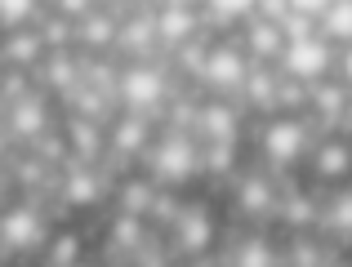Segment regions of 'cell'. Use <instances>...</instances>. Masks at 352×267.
I'll use <instances>...</instances> for the list:
<instances>
[{
  "mask_svg": "<svg viewBox=\"0 0 352 267\" xmlns=\"http://www.w3.org/2000/svg\"><path fill=\"white\" fill-rule=\"evenodd\" d=\"M303 147H308V130L294 116H281V121H272L263 130V152L272 165H294L303 156Z\"/></svg>",
  "mask_w": 352,
  "mask_h": 267,
  "instance_id": "obj_2",
  "label": "cell"
},
{
  "mask_svg": "<svg viewBox=\"0 0 352 267\" xmlns=\"http://www.w3.org/2000/svg\"><path fill=\"white\" fill-rule=\"evenodd\" d=\"M281 67L290 80H299V85H317V80H326V71L335 67V54H330V40L326 36H294V40H285L281 49Z\"/></svg>",
  "mask_w": 352,
  "mask_h": 267,
  "instance_id": "obj_1",
  "label": "cell"
},
{
  "mask_svg": "<svg viewBox=\"0 0 352 267\" xmlns=\"http://www.w3.org/2000/svg\"><path fill=\"white\" fill-rule=\"evenodd\" d=\"M41 0H0V27H23Z\"/></svg>",
  "mask_w": 352,
  "mask_h": 267,
  "instance_id": "obj_19",
  "label": "cell"
},
{
  "mask_svg": "<svg viewBox=\"0 0 352 267\" xmlns=\"http://www.w3.org/2000/svg\"><path fill=\"white\" fill-rule=\"evenodd\" d=\"M156 174H161L165 183H183L192 170H197V147L188 143V138H165L161 147H156Z\"/></svg>",
  "mask_w": 352,
  "mask_h": 267,
  "instance_id": "obj_7",
  "label": "cell"
},
{
  "mask_svg": "<svg viewBox=\"0 0 352 267\" xmlns=\"http://www.w3.org/2000/svg\"><path fill=\"white\" fill-rule=\"evenodd\" d=\"M80 36H85V45H94V49H103L107 40H116V27L107 23L103 14H94V9H89V14H85V32H80Z\"/></svg>",
  "mask_w": 352,
  "mask_h": 267,
  "instance_id": "obj_17",
  "label": "cell"
},
{
  "mask_svg": "<svg viewBox=\"0 0 352 267\" xmlns=\"http://www.w3.org/2000/svg\"><path fill=\"white\" fill-rule=\"evenodd\" d=\"M50 76H54V85H67V80L76 76V67H67V62L58 58V62H54V67H50Z\"/></svg>",
  "mask_w": 352,
  "mask_h": 267,
  "instance_id": "obj_29",
  "label": "cell"
},
{
  "mask_svg": "<svg viewBox=\"0 0 352 267\" xmlns=\"http://www.w3.org/2000/svg\"><path fill=\"white\" fill-rule=\"evenodd\" d=\"M206 5L214 9L219 18H245V14H254L258 0H206Z\"/></svg>",
  "mask_w": 352,
  "mask_h": 267,
  "instance_id": "obj_22",
  "label": "cell"
},
{
  "mask_svg": "<svg viewBox=\"0 0 352 267\" xmlns=\"http://www.w3.org/2000/svg\"><path fill=\"white\" fill-rule=\"evenodd\" d=\"M210 236H214V227H210V218L201 214V209H188V214L179 218V245L183 250H206Z\"/></svg>",
  "mask_w": 352,
  "mask_h": 267,
  "instance_id": "obj_10",
  "label": "cell"
},
{
  "mask_svg": "<svg viewBox=\"0 0 352 267\" xmlns=\"http://www.w3.org/2000/svg\"><path fill=\"white\" fill-rule=\"evenodd\" d=\"M63 196H67L72 205H94V200H98V178H94V174H85V170L72 174V178L63 183Z\"/></svg>",
  "mask_w": 352,
  "mask_h": 267,
  "instance_id": "obj_15",
  "label": "cell"
},
{
  "mask_svg": "<svg viewBox=\"0 0 352 267\" xmlns=\"http://www.w3.org/2000/svg\"><path fill=\"white\" fill-rule=\"evenodd\" d=\"M143 138H147V125L138 121V116H129V121L116 130V147H120V152H138V147H143Z\"/></svg>",
  "mask_w": 352,
  "mask_h": 267,
  "instance_id": "obj_20",
  "label": "cell"
},
{
  "mask_svg": "<svg viewBox=\"0 0 352 267\" xmlns=\"http://www.w3.org/2000/svg\"><path fill=\"white\" fill-rule=\"evenodd\" d=\"M76 254H80V245L76 241H54V250H50V263H76Z\"/></svg>",
  "mask_w": 352,
  "mask_h": 267,
  "instance_id": "obj_26",
  "label": "cell"
},
{
  "mask_svg": "<svg viewBox=\"0 0 352 267\" xmlns=\"http://www.w3.org/2000/svg\"><path fill=\"white\" fill-rule=\"evenodd\" d=\"M348 165H352V152L344 143H321V152H317V174L321 178H344Z\"/></svg>",
  "mask_w": 352,
  "mask_h": 267,
  "instance_id": "obj_13",
  "label": "cell"
},
{
  "mask_svg": "<svg viewBox=\"0 0 352 267\" xmlns=\"http://www.w3.org/2000/svg\"><path fill=\"white\" fill-rule=\"evenodd\" d=\"M241 85L250 89L254 103H272V98H276V80L267 76V71H250V80H241Z\"/></svg>",
  "mask_w": 352,
  "mask_h": 267,
  "instance_id": "obj_21",
  "label": "cell"
},
{
  "mask_svg": "<svg viewBox=\"0 0 352 267\" xmlns=\"http://www.w3.org/2000/svg\"><path fill=\"white\" fill-rule=\"evenodd\" d=\"M89 5H94V0H58V14L63 18H85Z\"/></svg>",
  "mask_w": 352,
  "mask_h": 267,
  "instance_id": "obj_28",
  "label": "cell"
},
{
  "mask_svg": "<svg viewBox=\"0 0 352 267\" xmlns=\"http://www.w3.org/2000/svg\"><path fill=\"white\" fill-rule=\"evenodd\" d=\"M250 45H254V58H281V49H285L281 23H267V18H258V23L250 27Z\"/></svg>",
  "mask_w": 352,
  "mask_h": 267,
  "instance_id": "obj_9",
  "label": "cell"
},
{
  "mask_svg": "<svg viewBox=\"0 0 352 267\" xmlns=\"http://www.w3.org/2000/svg\"><path fill=\"white\" fill-rule=\"evenodd\" d=\"M339 76H344V85L352 89V45H344V58H339Z\"/></svg>",
  "mask_w": 352,
  "mask_h": 267,
  "instance_id": "obj_30",
  "label": "cell"
},
{
  "mask_svg": "<svg viewBox=\"0 0 352 267\" xmlns=\"http://www.w3.org/2000/svg\"><path fill=\"white\" fill-rule=\"evenodd\" d=\"M9 125H14V134H23V138L41 134V130H45V107L36 103L32 94L18 98V103H14V116H9Z\"/></svg>",
  "mask_w": 352,
  "mask_h": 267,
  "instance_id": "obj_11",
  "label": "cell"
},
{
  "mask_svg": "<svg viewBox=\"0 0 352 267\" xmlns=\"http://www.w3.org/2000/svg\"><path fill=\"white\" fill-rule=\"evenodd\" d=\"M201 134L210 138V143H223V138H232L236 134V116H232V107H206L201 112Z\"/></svg>",
  "mask_w": 352,
  "mask_h": 267,
  "instance_id": "obj_12",
  "label": "cell"
},
{
  "mask_svg": "<svg viewBox=\"0 0 352 267\" xmlns=\"http://www.w3.org/2000/svg\"><path fill=\"white\" fill-rule=\"evenodd\" d=\"M236 263H245V267H267V263H272V250H267L263 241H250V245H241Z\"/></svg>",
  "mask_w": 352,
  "mask_h": 267,
  "instance_id": "obj_23",
  "label": "cell"
},
{
  "mask_svg": "<svg viewBox=\"0 0 352 267\" xmlns=\"http://www.w3.org/2000/svg\"><path fill=\"white\" fill-rule=\"evenodd\" d=\"M201 80H206L210 89H236L241 80H245V58H241V49H210L206 62H201Z\"/></svg>",
  "mask_w": 352,
  "mask_h": 267,
  "instance_id": "obj_5",
  "label": "cell"
},
{
  "mask_svg": "<svg viewBox=\"0 0 352 267\" xmlns=\"http://www.w3.org/2000/svg\"><path fill=\"white\" fill-rule=\"evenodd\" d=\"M125 200H129V209H143V205H147V191H138V187H134Z\"/></svg>",
  "mask_w": 352,
  "mask_h": 267,
  "instance_id": "obj_31",
  "label": "cell"
},
{
  "mask_svg": "<svg viewBox=\"0 0 352 267\" xmlns=\"http://www.w3.org/2000/svg\"><path fill=\"white\" fill-rule=\"evenodd\" d=\"M258 18H267V23H281L285 14H290V0H258Z\"/></svg>",
  "mask_w": 352,
  "mask_h": 267,
  "instance_id": "obj_25",
  "label": "cell"
},
{
  "mask_svg": "<svg viewBox=\"0 0 352 267\" xmlns=\"http://www.w3.org/2000/svg\"><path fill=\"white\" fill-rule=\"evenodd\" d=\"M197 32V9L188 0H165V9L156 14V40L161 45H188Z\"/></svg>",
  "mask_w": 352,
  "mask_h": 267,
  "instance_id": "obj_6",
  "label": "cell"
},
{
  "mask_svg": "<svg viewBox=\"0 0 352 267\" xmlns=\"http://www.w3.org/2000/svg\"><path fill=\"white\" fill-rule=\"evenodd\" d=\"M41 45H45V36L41 32H18L14 40H9V58L14 62H32V58H41Z\"/></svg>",
  "mask_w": 352,
  "mask_h": 267,
  "instance_id": "obj_16",
  "label": "cell"
},
{
  "mask_svg": "<svg viewBox=\"0 0 352 267\" xmlns=\"http://www.w3.org/2000/svg\"><path fill=\"white\" fill-rule=\"evenodd\" d=\"M330 227H339V232H352V191H344V196L330 205Z\"/></svg>",
  "mask_w": 352,
  "mask_h": 267,
  "instance_id": "obj_24",
  "label": "cell"
},
{
  "mask_svg": "<svg viewBox=\"0 0 352 267\" xmlns=\"http://www.w3.org/2000/svg\"><path fill=\"white\" fill-rule=\"evenodd\" d=\"M326 5H330V0H290V9H294V14H303V18H321V14H326Z\"/></svg>",
  "mask_w": 352,
  "mask_h": 267,
  "instance_id": "obj_27",
  "label": "cell"
},
{
  "mask_svg": "<svg viewBox=\"0 0 352 267\" xmlns=\"http://www.w3.org/2000/svg\"><path fill=\"white\" fill-rule=\"evenodd\" d=\"M116 40L125 45L129 54H143V49H152V40H156V18H152V23H143V18H129V23L116 32Z\"/></svg>",
  "mask_w": 352,
  "mask_h": 267,
  "instance_id": "obj_14",
  "label": "cell"
},
{
  "mask_svg": "<svg viewBox=\"0 0 352 267\" xmlns=\"http://www.w3.org/2000/svg\"><path fill=\"white\" fill-rule=\"evenodd\" d=\"M317 23H321V36H326V40L352 45V0H330Z\"/></svg>",
  "mask_w": 352,
  "mask_h": 267,
  "instance_id": "obj_8",
  "label": "cell"
},
{
  "mask_svg": "<svg viewBox=\"0 0 352 267\" xmlns=\"http://www.w3.org/2000/svg\"><path fill=\"white\" fill-rule=\"evenodd\" d=\"M344 125H348V130H352V103L344 107Z\"/></svg>",
  "mask_w": 352,
  "mask_h": 267,
  "instance_id": "obj_32",
  "label": "cell"
},
{
  "mask_svg": "<svg viewBox=\"0 0 352 267\" xmlns=\"http://www.w3.org/2000/svg\"><path fill=\"white\" fill-rule=\"evenodd\" d=\"M241 205L254 209V214L267 209V205H272V187H267L263 178H245V183H241Z\"/></svg>",
  "mask_w": 352,
  "mask_h": 267,
  "instance_id": "obj_18",
  "label": "cell"
},
{
  "mask_svg": "<svg viewBox=\"0 0 352 267\" xmlns=\"http://www.w3.org/2000/svg\"><path fill=\"white\" fill-rule=\"evenodd\" d=\"M120 98H125L134 112H147L165 98V76L156 67H129L120 76Z\"/></svg>",
  "mask_w": 352,
  "mask_h": 267,
  "instance_id": "obj_3",
  "label": "cell"
},
{
  "mask_svg": "<svg viewBox=\"0 0 352 267\" xmlns=\"http://www.w3.org/2000/svg\"><path fill=\"white\" fill-rule=\"evenodd\" d=\"M0 241H5L9 250H36V245L45 241V218L27 205L9 209V214H0Z\"/></svg>",
  "mask_w": 352,
  "mask_h": 267,
  "instance_id": "obj_4",
  "label": "cell"
}]
</instances>
